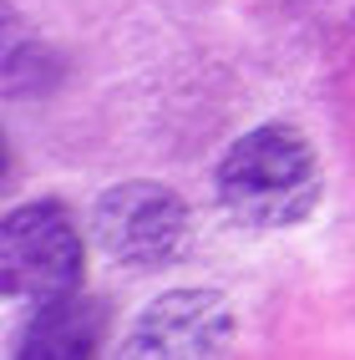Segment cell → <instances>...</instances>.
I'll return each mask as SVG.
<instances>
[{
	"mask_svg": "<svg viewBox=\"0 0 355 360\" xmlns=\"http://www.w3.org/2000/svg\"><path fill=\"white\" fill-rule=\"evenodd\" d=\"M219 203L244 229H295L320 203L310 142L290 127H259L219 162Z\"/></svg>",
	"mask_w": 355,
	"mask_h": 360,
	"instance_id": "cell-1",
	"label": "cell"
},
{
	"mask_svg": "<svg viewBox=\"0 0 355 360\" xmlns=\"http://www.w3.org/2000/svg\"><path fill=\"white\" fill-rule=\"evenodd\" d=\"M91 233L117 264L162 269V264H178L188 254L193 219H188L183 198L168 193L162 183H117L91 213Z\"/></svg>",
	"mask_w": 355,
	"mask_h": 360,
	"instance_id": "cell-2",
	"label": "cell"
},
{
	"mask_svg": "<svg viewBox=\"0 0 355 360\" xmlns=\"http://www.w3.org/2000/svg\"><path fill=\"white\" fill-rule=\"evenodd\" d=\"M0 269L15 300H61L82 279V233L56 203H26L0 229Z\"/></svg>",
	"mask_w": 355,
	"mask_h": 360,
	"instance_id": "cell-3",
	"label": "cell"
},
{
	"mask_svg": "<svg viewBox=\"0 0 355 360\" xmlns=\"http://www.w3.org/2000/svg\"><path fill=\"white\" fill-rule=\"evenodd\" d=\"M233 340V315L224 295L208 290H173L148 304V315L132 325V355H178L203 360L224 355Z\"/></svg>",
	"mask_w": 355,
	"mask_h": 360,
	"instance_id": "cell-4",
	"label": "cell"
},
{
	"mask_svg": "<svg viewBox=\"0 0 355 360\" xmlns=\"http://www.w3.org/2000/svg\"><path fill=\"white\" fill-rule=\"evenodd\" d=\"M102 325H107V315H102L97 300H71V295L46 300L41 315L26 330V340H20V355L26 360H46V355L51 360H82V355H97Z\"/></svg>",
	"mask_w": 355,
	"mask_h": 360,
	"instance_id": "cell-5",
	"label": "cell"
}]
</instances>
